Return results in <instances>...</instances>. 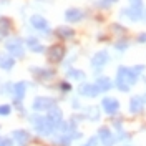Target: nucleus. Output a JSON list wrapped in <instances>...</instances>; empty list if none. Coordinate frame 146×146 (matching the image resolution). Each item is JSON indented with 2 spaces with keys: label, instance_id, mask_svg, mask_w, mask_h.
I'll use <instances>...</instances> for the list:
<instances>
[{
  "label": "nucleus",
  "instance_id": "1",
  "mask_svg": "<svg viewBox=\"0 0 146 146\" xmlns=\"http://www.w3.org/2000/svg\"><path fill=\"white\" fill-rule=\"evenodd\" d=\"M139 75L135 73V70L131 66H126V65H119L116 68V75H115V88L121 93H129L131 88L139 82Z\"/></svg>",
  "mask_w": 146,
  "mask_h": 146
},
{
  "label": "nucleus",
  "instance_id": "2",
  "mask_svg": "<svg viewBox=\"0 0 146 146\" xmlns=\"http://www.w3.org/2000/svg\"><path fill=\"white\" fill-rule=\"evenodd\" d=\"M145 2L143 0H129L126 7L119 10V20L121 22H129V23H138L143 22L145 18Z\"/></svg>",
  "mask_w": 146,
  "mask_h": 146
},
{
  "label": "nucleus",
  "instance_id": "3",
  "mask_svg": "<svg viewBox=\"0 0 146 146\" xmlns=\"http://www.w3.org/2000/svg\"><path fill=\"white\" fill-rule=\"evenodd\" d=\"M28 121L32 123V126L35 128V131L40 135V136H48V135H52L55 131L53 125H52V121L48 119V116H42V115H33V116H30Z\"/></svg>",
  "mask_w": 146,
  "mask_h": 146
},
{
  "label": "nucleus",
  "instance_id": "4",
  "mask_svg": "<svg viewBox=\"0 0 146 146\" xmlns=\"http://www.w3.org/2000/svg\"><path fill=\"white\" fill-rule=\"evenodd\" d=\"M100 108L105 115H108L110 118H115V116H118L119 111H121V103L115 96H103L101 103H100Z\"/></svg>",
  "mask_w": 146,
  "mask_h": 146
},
{
  "label": "nucleus",
  "instance_id": "5",
  "mask_svg": "<svg viewBox=\"0 0 146 146\" xmlns=\"http://www.w3.org/2000/svg\"><path fill=\"white\" fill-rule=\"evenodd\" d=\"M110 60H111V56H110L108 50H100V52H96V53L91 56L90 65H91V68H93L95 73H100L110 63Z\"/></svg>",
  "mask_w": 146,
  "mask_h": 146
},
{
  "label": "nucleus",
  "instance_id": "6",
  "mask_svg": "<svg viewBox=\"0 0 146 146\" xmlns=\"http://www.w3.org/2000/svg\"><path fill=\"white\" fill-rule=\"evenodd\" d=\"M96 136L100 139L101 146H116L118 145L116 133H115L110 126H100L98 131H96Z\"/></svg>",
  "mask_w": 146,
  "mask_h": 146
},
{
  "label": "nucleus",
  "instance_id": "7",
  "mask_svg": "<svg viewBox=\"0 0 146 146\" xmlns=\"http://www.w3.org/2000/svg\"><path fill=\"white\" fill-rule=\"evenodd\" d=\"M56 106V100L52 96H36L33 103H32V110L36 113H42V111H50L52 108Z\"/></svg>",
  "mask_w": 146,
  "mask_h": 146
},
{
  "label": "nucleus",
  "instance_id": "8",
  "mask_svg": "<svg viewBox=\"0 0 146 146\" xmlns=\"http://www.w3.org/2000/svg\"><path fill=\"white\" fill-rule=\"evenodd\" d=\"M146 110V103L143 100V96L141 95H133L131 98H129V103H128V111H129V115H133V116H139V115H143Z\"/></svg>",
  "mask_w": 146,
  "mask_h": 146
},
{
  "label": "nucleus",
  "instance_id": "9",
  "mask_svg": "<svg viewBox=\"0 0 146 146\" xmlns=\"http://www.w3.org/2000/svg\"><path fill=\"white\" fill-rule=\"evenodd\" d=\"M5 48L13 58H23L25 56V48H23V42L20 38H13V40H9L5 43Z\"/></svg>",
  "mask_w": 146,
  "mask_h": 146
},
{
  "label": "nucleus",
  "instance_id": "10",
  "mask_svg": "<svg viewBox=\"0 0 146 146\" xmlns=\"http://www.w3.org/2000/svg\"><path fill=\"white\" fill-rule=\"evenodd\" d=\"M78 93H80L82 98H96V96L101 95V91L96 86V83H88V82H83L78 86Z\"/></svg>",
  "mask_w": 146,
  "mask_h": 146
},
{
  "label": "nucleus",
  "instance_id": "11",
  "mask_svg": "<svg viewBox=\"0 0 146 146\" xmlns=\"http://www.w3.org/2000/svg\"><path fill=\"white\" fill-rule=\"evenodd\" d=\"M65 55H66V48L63 45H52L48 48V60L52 62V63H60L62 60L65 58Z\"/></svg>",
  "mask_w": 146,
  "mask_h": 146
},
{
  "label": "nucleus",
  "instance_id": "12",
  "mask_svg": "<svg viewBox=\"0 0 146 146\" xmlns=\"http://www.w3.org/2000/svg\"><path fill=\"white\" fill-rule=\"evenodd\" d=\"M65 18L68 23H80L86 18V12L82 9H76V7H72L65 12Z\"/></svg>",
  "mask_w": 146,
  "mask_h": 146
},
{
  "label": "nucleus",
  "instance_id": "13",
  "mask_svg": "<svg viewBox=\"0 0 146 146\" xmlns=\"http://www.w3.org/2000/svg\"><path fill=\"white\" fill-rule=\"evenodd\" d=\"M30 72L33 73L35 78L40 80V82H50V80L55 76V73H56L53 68H40V66H32Z\"/></svg>",
  "mask_w": 146,
  "mask_h": 146
},
{
  "label": "nucleus",
  "instance_id": "14",
  "mask_svg": "<svg viewBox=\"0 0 146 146\" xmlns=\"http://www.w3.org/2000/svg\"><path fill=\"white\" fill-rule=\"evenodd\" d=\"M30 23H32V27L35 28L36 32L45 33V35L50 33V25H48V22H46L42 15H32V17H30Z\"/></svg>",
  "mask_w": 146,
  "mask_h": 146
},
{
  "label": "nucleus",
  "instance_id": "15",
  "mask_svg": "<svg viewBox=\"0 0 146 146\" xmlns=\"http://www.w3.org/2000/svg\"><path fill=\"white\" fill-rule=\"evenodd\" d=\"M82 115H83V119H86L90 123H96L101 118V108L100 106H85Z\"/></svg>",
  "mask_w": 146,
  "mask_h": 146
},
{
  "label": "nucleus",
  "instance_id": "16",
  "mask_svg": "<svg viewBox=\"0 0 146 146\" xmlns=\"http://www.w3.org/2000/svg\"><path fill=\"white\" fill-rule=\"evenodd\" d=\"M27 88L28 85L25 82H18L13 85V90H12V95H13V103H22L25 95H27Z\"/></svg>",
  "mask_w": 146,
  "mask_h": 146
},
{
  "label": "nucleus",
  "instance_id": "17",
  "mask_svg": "<svg viewBox=\"0 0 146 146\" xmlns=\"http://www.w3.org/2000/svg\"><path fill=\"white\" fill-rule=\"evenodd\" d=\"M95 83H96V86L100 88L101 93H108V91H111L115 88V82H113L110 76H105V75H98L96 80H95Z\"/></svg>",
  "mask_w": 146,
  "mask_h": 146
},
{
  "label": "nucleus",
  "instance_id": "18",
  "mask_svg": "<svg viewBox=\"0 0 146 146\" xmlns=\"http://www.w3.org/2000/svg\"><path fill=\"white\" fill-rule=\"evenodd\" d=\"M12 135H13V141L17 143V146H28V143L32 141V135L27 129H15Z\"/></svg>",
  "mask_w": 146,
  "mask_h": 146
},
{
  "label": "nucleus",
  "instance_id": "19",
  "mask_svg": "<svg viewBox=\"0 0 146 146\" xmlns=\"http://www.w3.org/2000/svg\"><path fill=\"white\" fill-rule=\"evenodd\" d=\"M129 46H131V38H128L126 35L125 36H118V38L113 42V50L118 52V53H125V52H128Z\"/></svg>",
  "mask_w": 146,
  "mask_h": 146
},
{
  "label": "nucleus",
  "instance_id": "20",
  "mask_svg": "<svg viewBox=\"0 0 146 146\" xmlns=\"http://www.w3.org/2000/svg\"><path fill=\"white\" fill-rule=\"evenodd\" d=\"M110 33L111 35H115L116 38L118 36H125V35H128V27L125 25V23H121V22H111L110 23Z\"/></svg>",
  "mask_w": 146,
  "mask_h": 146
},
{
  "label": "nucleus",
  "instance_id": "21",
  "mask_svg": "<svg viewBox=\"0 0 146 146\" xmlns=\"http://www.w3.org/2000/svg\"><path fill=\"white\" fill-rule=\"evenodd\" d=\"M66 78H70L72 82H86V73L83 70H78V68H68L66 70Z\"/></svg>",
  "mask_w": 146,
  "mask_h": 146
},
{
  "label": "nucleus",
  "instance_id": "22",
  "mask_svg": "<svg viewBox=\"0 0 146 146\" xmlns=\"http://www.w3.org/2000/svg\"><path fill=\"white\" fill-rule=\"evenodd\" d=\"M55 35L58 36L62 42H68V40H72L73 36H75V30L70 27H60L55 30Z\"/></svg>",
  "mask_w": 146,
  "mask_h": 146
},
{
  "label": "nucleus",
  "instance_id": "23",
  "mask_svg": "<svg viewBox=\"0 0 146 146\" xmlns=\"http://www.w3.org/2000/svg\"><path fill=\"white\" fill-rule=\"evenodd\" d=\"M15 66V58L10 53L7 55H0V68L5 70V72H10L12 68Z\"/></svg>",
  "mask_w": 146,
  "mask_h": 146
},
{
  "label": "nucleus",
  "instance_id": "24",
  "mask_svg": "<svg viewBox=\"0 0 146 146\" xmlns=\"http://www.w3.org/2000/svg\"><path fill=\"white\" fill-rule=\"evenodd\" d=\"M27 45H28V48H30L33 53H43V52H45V46L40 45V42H38L36 38H28Z\"/></svg>",
  "mask_w": 146,
  "mask_h": 146
},
{
  "label": "nucleus",
  "instance_id": "25",
  "mask_svg": "<svg viewBox=\"0 0 146 146\" xmlns=\"http://www.w3.org/2000/svg\"><path fill=\"white\" fill-rule=\"evenodd\" d=\"M12 20L7 17H0V32H2V35L5 36L7 33H9L10 30H12Z\"/></svg>",
  "mask_w": 146,
  "mask_h": 146
},
{
  "label": "nucleus",
  "instance_id": "26",
  "mask_svg": "<svg viewBox=\"0 0 146 146\" xmlns=\"http://www.w3.org/2000/svg\"><path fill=\"white\" fill-rule=\"evenodd\" d=\"M56 88L65 95V93H70V91H72V85H70V82H62V83H58Z\"/></svg>",
  "mask_w": 146,
  "mask_h": 146
},
{
  "label": "nucleus",
  "instance_id": "27",
  "mask_svg": "<svg viewBox=\"0 0 146 146\" xmlns=\"http://www.w3.org/2000/svg\"><path fill=\"white\" fill-rule=\"evenodd\" d=\"M135 42H136L138 45H146V32H138L136 36H135Z\"/></svg>",
  "mask_w": 146,
  "mask_h": 146
},
{
  "label": "nucleus",
  "instance_id": "28",
  "mask_svg": "<svg viewBox=\"0 0 146 146\" xmlns=\"http://www.w3.org/2000/svg\"><path fill=\"white\" fill-rule=\"evenodd\" d=\"M110 38H111L110 32H98L96 33V40L98 42H110Z\"/></svg>",
  "mask_w": 146,
  "mask_h": 146
},
{
  "label": "nucleus",
  "instance_id": "29",
  "mask_svg": "<svg viewBox=\"0 0 146 146\" xmlns=\"http://www.w3.org/2000/svg\"><path fill=\"white\" fill-rule=\"evenodd\" d=\"M98 145H100V139H98V136L95 135V136H90V138H88V139H86V141H85L82 146H98Z\"/></svg>",
  "mask_w": 146,
  "mask_h": 146
},
{
  "label": "nucleus",
  "instance_id": "30",
  "mask_svg": "<svg viewBox=\"0 0 146 146\" xmlns=\"http://www.w3.org/2000/svg\"><path fill=\"white\" fill-rule=\"evenodd\" d=\"M131 68H133V70H135V73H136V75H139V76H141V75H143V73L146 72V65H145V63H138V65H133Z\"/></svg>",
  "mask_w": 146,
  "mask_h": 146
},
{
  "label": "nucleus",
  "instance_id": "31",
  "mask_svg": "<svg viewBox=\"0 0 146 146\" xmlns=\"http://www.w3.org/2000/svg\"><path fill=\"white\" fill-rule=\"evenodd\" d=\"M10 113H12L10 105H0V116H9Z\"/></svg>",
  "mask_w": 146,
  "mask_h": 146
},
{
  "label": "nucleus",
  "instance_id": "32",
  "mask_svg": "<svg viewBox=\"0 0 146 146\" xmlns=\"http://www.w3.org/2000/svg\"><path fill=\"white\" fill-rule=\"evenodd\" d=\"M12 145H13L12 138H9V136H0V146H12Z\"/></svg>",
  "mask_w": 146,
  "mask_h": 146
},
{
  "label": "nucleus",
  "instance_id": "33",
  "mask_svg": "<svg viewBox=\"0 0 146 146\" xmlns=\"http://www.w3.org/2000/svg\"><path fill=\"white\" fill-rule=\"evenodd\" d=\"M72 105H73V108H75V110H80V108H82V105H80V100H78V98H73Z\"/></svg>",
  "mask_w": 146,
  "mask_h": 146
},
{
  "label": "nucleus",
  "instance_id": "34",
  "mask_svg": "<svg viewBox=\"0 0 146 146\" xmlns=\"http://www.w3.org/2000/svg\"><path fill=\"white\" fill-rule=\"evenodd\" d=\"M118 146H135L133 143H128V141H125V143H121V145H118Z\"/></svg>",
  "mask_w": 146,
  "mask_h": 146
},
{
  "label": "nucleus",
  "instance_id": "35",
  "mask_svg": "<svg viewBox=\"0 0 146 146\" xmlns=\"http://www.w3.org/2000/svg\"><path fill=\"white\" fill-rule=\"evenodd\" d=\"M108 2H110V3H111V5H116V3H118L119 0H108Z\"/></svg>",
  "mask_w": 146,
  "mask_h": 146
},
{
  "label": "nucleus",
  "instance_id": "36",
  "mask_svg": "<svg viewBox=\"0 0 146 146\" xmlns=\"http://www.w3.org/2000/svg\"><path fill=\"white\" fill-rule=\"evenodd\" d=\"M141 96H143V100H145V103H146V93H143Z\"/></svg>",
  "mask_w": 146,
  "mask_h": 146
},
{
  "label": "nucleus",
  "instance_id": "37",
  "mask_svg": "<svg viewBox=\"0 0 146 146\" xmlns=\"http://www.w3.org/2000/svg\"><path fill=\"white\" fill-rule=\"evenodd\" d=\"M143 22L146 23V9H145V18H143Z\"/></svg>",
  "mask_w": 146,
  "mask_h": 146
},
{
  "label": "nucleus",
  "instance_id": "38",
  "mask_svg": "<svg viewBox=\"0 0 146 146\" xmlns=\"http://www.w3.org/2000/svg\"><path fill=\"white\" fill-rule=\"evenodd\" d=\"M143 80H145V83H146V76H145V78H143Z\"/></svg>",
  "mask_w": 146,
  "mask_h": 146
}]
</instances>
